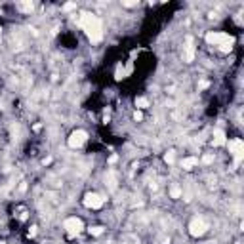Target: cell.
<instances>
[{"mask_svg": "<svg viewBox=\"0 0 244 244\" xmlns=\"http://www.w3.org/2000/svg\"><path fill=\"white\" fill-rule=\"evenodd\" d=\"M78 23H80V27L84 29V32L90 38V42H99L101 40V36H103V27H101V21L97 19L94 13L82 12Z\"/></svg>", "mask_w": 244, "mask_h": 244, "instance_id": "cell-1", "label": "cell"}, {"mask_svg": "<svg viewBox=\"0 0 244 244\" xmlns=\"http://www.w3.org/2000/svg\"><path fill=\"white\" fill-rule=\"evenodd\" d=\"M206 42L214 46H223V44H235V38L231 34H227V32H208Z\"/></svg>", "mask_w": 244, "mask_h": 244, "instance_id": "cell-2", "label": "cell"}, {"mask_svg": "<svg viewBox=\"0 0 244 244\" xmlns=\"http://www.w3.org/2000/svg\"><path fill=\"white\" fill-rule=\"evenodd\" d=\"M229 151H231L233 156H235V164H240V160H242V156H244L242 139H231L229 141Z\"/></svg>", "mask_w": 244, "mask_h": 244, "instance_id": "cell-3", "label": "cell"}, {"mask_svg": "<svg viewBox=\"0 0 244 244\" xmlns=\"http://www.w3.org/2000/svg\"><path fill=\"white\" fill-rule=\"evenodd\" d=\"M88 139V134L84 132V130H76V132L71 134V137H69V147L71 149H78L82 147V143Z\"/></svg>", "mask_w": 244, "mask_h": 244, "instance_id": "cell-4", "label": "cell"}, {"mask_svg": "<svg viewBox=\"0 0 244 244\" xmlns=\"http://www.w3.org/2000/svg\"><path fill=\"white\" fill-rule=\"evenodd\" d=\"M206 231H208V225H206L204 219H193L189 223V233L193 236H202Z\"/></svg>", "mask_w": 244, "mask_h": 244, "instance_id": "cell-5", "label": "cell"}, {"mask_svg": "<svg viewBox=\"0 0 244 244\" xmlns=\"http://www.w3.org/2000/svg\"><path fill=\"white\" fill-rule=\"evenodd\" d=\"M84 206L86 208H92V210H97L103 206V198H101V195H97V193H88V195L84 196Z\"/></svg>", "mask_w": 244, "mask_h": 244, "instance_id": "cell-6", "label": "cell"}, {"mask_svg": "<svg viewBox=\"0 0 244 244\" xmlns=\"http://www.w3.org/2000/svg\"><path fill=\"white\" fill-rule=\"evenodd\" d=\"M65 229H67L69 235H78L84 229V223L78 217H69V219H65Z\"/></svg>", "mask_w": 244, "mask_h": 244, "instance_id": "cell-7", "label": "cell"}, {"mask_svg": "<svg viewBox=\"0 0 244 244\" xmlns=\"http://www.w3.org/2000/svg\"><path fill=\"white\" fill-rule=\"evenodd\" d=\"M185 61L191 63L195 59V48H193V36H187V46H185Z\"/></svg>", "mask_w": 244, "mask_h": 244, "instance_id": "cell-8", "label": "cell"}, {"mask_svg": "<svg viewBox=\"0 0 244 244\" xmlns=\"http://www.w3.org/2000/svg\"><path fill=\"white\" fill-rule=\"evenodd\" d=\"M196 164H198V158H196V156H187V158L181 160V168H185V170H193Z\"/></svg>", "mask_w": 244, "mask_h": 244, "instance_id": "cell-9", "label": "cell"}, {"mask_svg": "<svg viewBox=\"0 0 244 244\" xmlns=\"http://www.w3.org/2000/svg\"><path fill=\"white\" fill-rule=\"evenodd\" d=\"M214 145H217V147H219V145H225V134L221 132V130H216V132H214Z\"/></svg>", "mask_w": 244, "mask_h": 244, "instance_id": "cell-10", "label": "cell"}, {"mask_svg": "<svg viewBox=\"0 0 244 244\" xmlns=\"http://www.w3.org/2000/svg\"><path fill=\"white\" fill-rule=\"evenodd\" d=\"M17 8H19L21 12H27V13H31L32 10H34V4H32V2H19V4H17Z\"/></svg>", "mask_w": 244, "mask_h": 244, "instance_id": "cell-11", "label": "cell"}, {"mask_svg": "<svg viewBox=\"0 0 244 244\" xmlns=\"http://www.w3.org/2000/svg\"><path fill=\"white\" fill-rule=\"evenodd\" d=\"M126 76V69L122 67V65H116V72H115V78L116 80H122Z\"/></svg>", "mask_w": 244, "mask_h": 244, "instance_id": "cell-12", "label": "cell"}, {"mask_svg": "<svg viewBox=\"0 0 244 244\" xmlns=\"http://www.w3.org/2000/svg\"><path fill=\"white\" fill-rule=\"evenodd\" d=\"M136 107H139V109L149 107V99H147V97H137V99H136Z\"/></svg>", "mask_w": 244, "mask_h": 244, "instance_id": "cell-13", "label": "cell"}, {"mask_svg": "<svg viewBox=\"0 0 244 244\" xmlns=\"http://www.w3.org/2000/svg\"><path fill=\"white\" fill-rule=\"evenodd\" d=\"M170 195H172V198H179V196H181V189L177 187V185H174V187L170 189Z\"/></svg>", "mask_w": 244, "mask_h": 244, "instance_id": "cell-14", "label": "cell"}, {"mask_svg": "<svg viewBox=\"0 0 244 244\" xmlns=\"http://www.w3.org/2000/svg\"><path fill=\"white\" fill-rule=\"evenodd\" d=\"M90 233H92L94 236H99L101 233H103V229H101V227H92V229H90Z\"/></svg>", "mask_w": 244, "mask_h": 244, "instance_id": "cell-15", "label": "cell"}, {"mask_svg": "<svg viewBox=\"0 0 244 244\" xmlns=\"http://www.w3.org/2000/svg\"><path fill=\"white\" fill-rule=\"evenodd\" d=\"M219 50H221L223 53H229V52L233 50V44H223V46H219Z\"/></svg>", "mask_w": 244, "mask_h": 244, "instance_id": "cell-16", "label": "cell"}, {"mask_svg": "<svg viewBox=\"0 0 244 244\" xmlns=\"http://www.w3.org/2000/svg\"><path fill=\"white\" fill-rule=\"evenodd\" d=\"M164 160H166V162H168V164H172V162H174V153H172V151H170V153H166Z\"/></svg>", "mask_w": 244, "mask_h": 244, "instance_id": "cell-17", "label": "cell"}, {"mask_svg": "<svg viewBox=\"0 0 244 244\" xmlns=\"http://www.w3.org/2000/svg\"><path fill=\"white\" fill-rule=\"evenodd\" d=\"M109 187L116 189V181H115V177H113V174H109Z\"/></svg>", "mask_w": 244, "mask_h": 244, "instance_id": "cell-18", "label": "cell"}, {"mask_svg": "<svg viewBox=\"0 0 244 244\" xmlns=\"http://www.w3.org/2000/svg\"><path fill=\"white\" fill-rule=\"evenodd\" d=\"M122 6H126V8H134V6H137V2H132V0H124V2H122Z\"/></svg>", "mask_w": 244, "mask_h": 244, "instance_id": "cell-19", "label": "cell"}, {"mask_svg": "<svg viewBox=\"0 0 244 244\" xmlns=\"http://www.w3.org/2000/svg\"><path fill=\"white\" fill-rule=\"evenodd\" d=\"M141 118H143V115H141L139 111H136V113H134V120H141Z\"/></svg>", "mask_w": 244, "mask_h": 244, "instance_id": "cell-20", "label": "cell"}, {"mask_svg": "<svg viewBox=\"0 0 244 244\" xmlns=\"http://www.w3.org/2000/svg\"><path fill=\"white\" fill-rule=\"evenodd\" d=\"M212 160H214V156H212V155H206V156H204V162H206V164H210Z\"/></svg>", "mask_w": 244, "mask_h": 244, "instance_id": "cell-21", "label": "cell"}, {"mask_svg": "<svg viewBox=\"0 0 244 244\" xmlns=\"http://www.w3.org/2000/svg\"><path fill=\"white\" fill-rule=\"evenodd\" d=\"M63 8H65V10H72V8H75V4H72V2H67Z\"/></svg>", "mask_w": 244, "mask_h": 244, "instance_id": "cell-22", "label": "cell"}, {"mask_svg": "<svg viewBox=\"0 0 244 244\" xmlns=\"http://www.w3.org/2000/svg\"><path fill=\"white\" fill-rule=\"evenodd\" d=\"M116 160H118V156H116V155H111V158H109V162H111V164H113V162H116Z\"/></svg>", "mask_w": 244, "mask_h": 244, "instance_id": "cell-23", "label": "cell"}, {"mask_svg": "<svg viewBox=\"0 0 244 244\" xmlns=\"http://www.w3.org/2000/svg\"><path fill=\"white\" fill-rule=\"evenodd\" d=\"M25 189H27V183H25V181H23V183L19 185V191H25Z\"/></svg>", "mask_w": 244, "mask_h": 244, "instance_id": "cell-24", "label": "cell"}, {"mask_svg": "<svg viewBox=\"0 0 244 244\" xmlns=\"http://www.w3.org/2000/svg\"><path fill=\"white\" fill-rule=\"evenodd\" d=\"M29 235H31V236H34V235H36V229H34V227H31V231H29Z\"/></svg>", "mask_w": 244, "mask_h": 244, "instance_id": "cell-25", "label": "cell"}, {"mask_svg": "<svg viewBox=\"0 0 244 244\" xmlns=\"http://www.w3.org/2000/svg\"><path fill=\"white\" fill-rule=\"evenodd\" d=\"M0 31H2V29H0Z\"/></svg>", "mask_w": 244, "mask_h": 244, "instance_id": "cell-26", "label": "cell"}]
</instances>
